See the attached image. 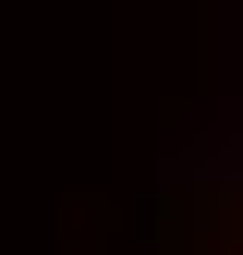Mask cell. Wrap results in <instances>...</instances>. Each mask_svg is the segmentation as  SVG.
Wrapping results in <instances>:
<instances>
[{"mask_svg":"<svg viewBox=\"0 0 243 255\" xmlns=\"http://www.w3.org/2000/svg\"><path fill=\"white\" fill-rule=\"evenodd\" d=\"M134 255H243V37L170 122L158 170L134 195Z\"/></svg>","mask_w":243,"mask_h":255,"instance_id":"1","label":"cell"}]
</instances>
